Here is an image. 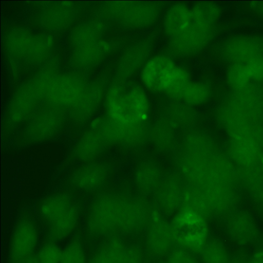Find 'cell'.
Masks as SVG:
<instances>
[{"mask_svg": "<svg viewBox=\"0 0 263 263\" xmlns=\"http://www.w3.org/2000/svg\"><path fill=\"white\" fill-rule=\"evenodd\" d=\"M37 213L45 224L49 240L54 242L69 236L77 228L80 217L77 201L64 192L54 193L41 199Z\"/></svg>", "mask_w": 263, "mask_h": 263, "instance_id": "cell-1", "label": "cell"}, {"mask_svg": "<svg viewBox=\"0 0 263 263\" xmlns=\"http://www.w3.org/2000/svg\"><path fill=\"white\" fill-rule=\"evenodd\" d=\"M170 225L174 242L192 253H200L208 241L207 222L201 214L194 210L180 212Z\"/></svg>", "mask_w": 263, "mask_h": 263, "instance_id": "cell-2", "label": "cell"}, {"mask_svg": "<svg viewBox=\"0 0 263 263\" xmlns=\"http://www.w3.org/2000/svg\"><path fill=\"white\" fill-rule=\"evenodd\" d=\"M108 107L114 118L127 121L146 117L148 103L145 93L140 86L125 82L111 90Z\"/></svg>", "mask_w": 263, "mask_h": 263, "instance_id": "cell-3", "label": "cell"}, {"mask_svg": "<svg viewBox=\"0 0 263 263\" xmlns=\"http://www.w3.org/2000/svg\"><path fill=\"white\" fill-rule=\"evenodd\" d=\"M39 230L34 219L24 216L14 229L10 249L11 263H18L33 255L39 240Z\"/></svg>", "mask_w": 263, "mask_h": 263, "instance_id": "cell-4", "label": "cell"}, {"mask_svg": "<svg viewBox=\"0 0 263 263\" xmlns=\"http://www.w3.org/2000/svg\"><path fill=\"white\" fill-rule=\"evenodd\" d=\"M212 25L193 22L180 34L172 37L171 48L178 55H188L201 49L210 40L213 34Z\"/></svg>", "mask_w": 263, "mask_h": 263, "instance_id": "cell-5", "label": "cell"}, {"mask_svg": "<svg viewBox=\"0 0 263 263\" xmlns=\"http://www.w3.org/2000/svg\"><path fill=\"white\" fill-rule=\"evenodd\" d=\"M63 126V119L59 116L42 115L27 123L22 130L21 138L28 144L47 141L57 135L62 129Z\"/></svg>", "mask_w": 263, "mask_h": 263, "instance_id": "cell-6", "label": "cell"}, {"mask_svg": "<svg viewBox=\"0 0 263 263\" xmlns=\"http://www.w3.org/2000/svg\"><path fill=\"white\" fill-rule=\"evenodd\" d=\"M173 62L164 55H158L148 60L142 72L144 85L154 91H165L174 72Z\"/></svg>", "mask_w": 263, "mask_h": 263, "instance_id": "cell-7", "label": "cell"}, {"mask_svg": "<svg viewBox=\"0 0 263 263\" xmlns=\"http://www.w3.org/2000/svg\"><path fill=\"white\" fill-rule=\"evenodd\" d=\"M105 136L103 123L100 120L94 121L75 146L76 158L86 162L95 160L103 149Z\"/></svg>", "mask_w": 263, "mask_h": 263, "instance_id": "cell-8", "label": "cell"}, {"mask_svg": "<svg viewBox=\"0 0 263 263\" xmlns=\"http://www.w3.org/2000/svg\"><path fill=\"white\" fill-rule=\"evenodd\" d=\"M229 238L239 246H248L257 241L259 236L258 228L253 218L248 213L236 212L229 216L226 223Z\"/></svg>", "mask_w": 263, "mask_h": 263, "instance_id": "cell-9", "label": "cell"}, {"mask_svg": "<svg viewBox=\"0 0 263 263\" xmlns=\"http://www.w3.org/2000/svg\"><path fill=\"white\" fill-rule=\"evenodd\" d=\"M105 175L102 164L95 161L88 162L73 171L70 176V183L79 191L92 192L103 184Z\"/></svg>", "mask_w": 263, "mask_h": 263, "instance_id": "cell-10", "label": "cell"}, {"mask_svg": "<svg viewBox=\"0 0 263 263\" xmlns=\"http://www.w3.org/2000/svg\"><path fill=\"white\" fill-rule=\"evenodd\" d=\"M146 242L153 254L162 256L166 254L174 242L171 225L159 218L153 220L147 231Z\"/></svg>", "mask_w": 263, "mask_h": 263, "instance_id": "cell-11", "label": "cell"}, {"mask_svg": "<svg viewBox=\"0 0 263 263\" xmlns=\"http://www.w3.org/2000/svg\"><path fill=\"white\" fill-rule=\"evenodd\" d=\"M156 6L151 3H130L122 4L121 18L130 27H141L151 24L157 15Z\"/></svg>", "mask_w": 263, "mask_h": 263, "instance_id": "cell-12", "label": "cell"}, {"mask_svg": "<svg viewBox=\"0 0 263 263\" xmlns=\"http://www.w3.org/2000/svg\"><path fill=\"white\" fill-rule=\"evenodd\" d=\"M191 23V10L184 5H177L166 13L164 27L166 34L172 38L182 32Z\"/></svg>", "mask_w": 263, "mask_h": 263, "instance_id": "cell-13", "label": "cell"}, {"mask_svg": "<svg viewBox=\"0 0 263 263\" xmlns=\"http://www.w3.org/2000/svg\"><path fill=\"white\" fill-rule=\"evenodd\" d=\"M126 248L119 240H109L95 252L89 263H122Z\"/></svg>", "mask_w": 263, "mask_h": 263, "instance_id": "cell-14", "label": "cell"}, {"mask_svg": "<svg viewBox=\"0 0 263 263\" xmlns=\"http://www.w3.org/2000/svg\"><path fill=\"white\" fill-rule=\"evenodd\" d=\"M200 253L203 263H230L227 250L218 240H208Z\"/></svg>", "mask_w": 263, "mask_h": 263, "instance_id": "cell-15", "label": "cell"}, {"mask_svg": "<svg viewBox=\"0 0 263 263\" xmlns=\"http://www.w3.org/2000/svg\"><path fill=\"white\" fill-rule=\"evenodd\" d=\"M149 48L143 43L134 46L127 50L123 59V68L125 74L130 75L140 66L149 52Z\"/></svg>", "mask_w": 263, "mask_h": 263, "instance_id": "cell-16", "label": "cell"}, {"mask_svg": "<svg viewBox=\"0 0 263 263\" xmlns=\"http://www.w3.org/2000/svg\"><path fill=\"white\" fill-rule=\"evenodd\" d=\"M191 82L187 71L176 67L171 81L164 91L170 97L182 98Z\"/></svg>", "mask_w": 263, "mask_h": 263, "instance_id": "cell-17", "label": "cell"}, {"mask_svg": "<svg viewBox=\"0 0 263 263\" xmlns=\"http://www.w3.org/2000/svg\"><path fill=\"white\" fill-rule=\"evenodd\" d=\"M60 263H87L83 244L78 238L69 241L62 250Z\"/></svg>", "mask_w": 263, "mask_h": 263, "instance_id": "cell-18", "label": "cell"}, {"mask_svg": "<svg viewBox=\"0 0 263 263\" xmlns=\"http://www.w3.org/2000/svg\"><path fill=\"white\" fill-rule=\"evenodd\" d=\"M191 16L194 23L212 25L218 16V9L211 4H199L191 10Z\"/></svg>", "mask_w": 263, "mask_h": 263, "instance_id": "cell-19", "label": "cell"}, {"mask_svg": "<svg viewBox=\"0 0 263 263\" xmlns=\"http://www.w3.org/2000/svg\"><path fill=\"white\" fill-rule=\"evenodd\" d=\"M62 252L56 242L49 240L41 246L36 256L41 263H60Z\"/></svg>", "mask_w": 263, "mask_h": 263, "instance_id": "cell-20", "label": "cell"}, {"mask_svg": "<svg viewBox=\"0 0 263 263\" xmlns=\"http://www.w3.org/2000/svg\"><path fill=\"white\" fill-rule=\"evenodd\" d=\"M208 96L209 90L203 84L191 82L182 98L187 102L195 104L203 102Z\"/></svg>", "mask_w": 263, "mask_h": 263, "instance_id": "cell-21", "label": "cell"}, {"mask_svg": "<svg viewBox=\"0 0 263 263\" xmlns=\"http://www.w3.org/2000/svg\"><path fill=\"white\" fill-rule=\"evenodd\" d=\"M193 253L182 248L172 251L166 263H198Z\"/></svg>", "mask_w": 263, "mask_h": 263, "instance_id": "cell-22", "label": "cell"}, {"mask_svg": "<svg viewBox=\"0 0 263 263\" xmlns=\"http://www.w3.org/2000/svg\"><path fill=\"white\" fill-rule=\"evenodd\" d=\"M122 263H142L141 251L134 246L126 247Z\"/></svg>", "mask_w": 263, "mask_h": 263, "instance_id": "cell-23", "label": "cell"}, {"mask_svg": "<svg viewBox=\"0 0 263 263\" xmlns=\"http://www.w3.org/2000/svg\"><path fill=\"white\" fill-rule=\"evenodd\" d=\"M233 263H263V248L254 251L248 258Z\"/></svg>", "mask_w": 263, "mask_h": 263, "instance_id": "cell-24", "label": "cell"}, {"mask_svg": "<svg viewBox=\"0 0 263 263\" xmlns=\"http://www.w3.org/2000/svg\"><path fill=\"white\" fill-rule=\"evenodd\" d=\"M18 263H41L36 255H33L30 257Z\"/></svg>", "mask_w": 263, "mask_h": 263, "instance_id": "cell-25", "label": "cell"}, {"mask_svg": "<svg viewBox=\"0 0 263 263\" xmlns=\"http://www.w3.org/2000/svg\"><path fill=\"white\" fill-rule=\"evenodd\" d=\"M261 160H262V165H263V157H262V158H261Z\"/></svg>", "mask_w": 263, "mask_h": 263, "instance_id": "cell-26", "label": "cell"}]
</instances>
